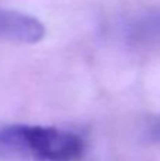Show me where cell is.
Masks as SVG:
<instances>
[{"mask_svg": "<svg viewBox=\"0 0 160 161\" xmlns=\"http://www.w3.org/2000/svg\"><path fill=\"white\" fill-rule=\"evenodd\" d=\"M85 151L81 136L70 130L38 125L0 127V157L34 161H75Z\"/></svg>", "mask_w": 160, "mask_h": 161, "instance_id": "6da1fadb", "label": "cell"}, {"mask_svg": "<svg viewBox=\"0 0 160 161\" xmlns=\"http://www.w3.org/2000/svg\"><path fill=\"white\" fill-rule=\"evenodd\" d=\"M128 34L139 40L160 38V8L146 11L128 23Z\"/></svg>", "mask_w": 160, "mask_h": 161, "instance_id": "3957f363", "label": "cell"}, {"mask_svg": "<svg viewBox=\"0 0 160 161\" xmlns=\"http://www.w3.org/2000/svg\"><path fill=\"white\" fill-rule=\"evenodd\" d=\"M45 37V27L30 14L9 8H0V40L36 44Z\"/></svg>", "mask_w": 160, "mask_h": 161, "instance_id": "7a4b0ae2", "label": "cell"}]
</instances>
